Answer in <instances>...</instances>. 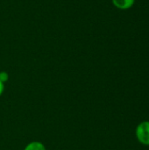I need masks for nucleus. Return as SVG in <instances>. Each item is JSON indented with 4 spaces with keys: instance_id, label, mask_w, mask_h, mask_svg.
<instances>
[{
    "instance_id": "obj_1",
    "label": "nucleus",
    "mask_w": 149,
    "mask_h": 150,
    "mask_svg": "<svg viewBox=\"0 0 149 150\" xmlns=\"http://www.w3.org/2000/svg\"><path fill=\"white\" fill-rule=\"evenodd\" d=\"M135 136L141 144L149 146V120H144L138 124L135 128Z\"/></svg>"
},
{
    "instance_id": "obj_2",
    "label": "nucleus",
    "mask_w": 149,
    "mask_h": 150,
    "mask_svg": "<svg viewBox=\"0 0 149 150\" xmlns=\"http://www.w3.org/2000/svg\"><path fill=\"white\" fill-rule=\"evenodd\" d=\"M112 2L117 9L122 11L131 9L135 4V0H112Z\"/></svg>"
},
{
    "instance_id": "obj_3",
    "label": "nucleus",
    "mask_w": 149,
    "mask_h": 150,
    "mask_svg": "<svg viewBox=\"0 0 149 150\" xmlns=\"http://www.w3.org/2000/svg\"><path fill=\"white\" fill-rule=\"evenodd\" d=\"M24 150H47L45 145L38 141H33L26 144Z\"/></svg>"
},
{
    "instance_id": "obj_4",
    "label": "nucleus",
    "mask_w": 149,
    "mask_h": 150,
    "mask_svg": "<svg viewBox=\"0 0 149 150\" xmlns=\"http://www.w3.org/2000/svg\"><path fill=\"white\" fill-rule=\"evenodd\" d=\"M9 80V75L6 71H0V82L5 83Z\"/></svg>"
},
{
    "instance_id": "obj_5",
    "label": "nucleus",
    "mask_w": 149,
    "mask_h": 150,
    "mask_svg": "<svg viewBox=\"0 0 149 150\" xmlns=\"http://www.w3.org/2000/svg\"><path fill=\"white\" fill-rule=\"evenodd\" d=\"M4 91V83L0 82V97L3 95Z\"/></svg>"
}]
</instances>
